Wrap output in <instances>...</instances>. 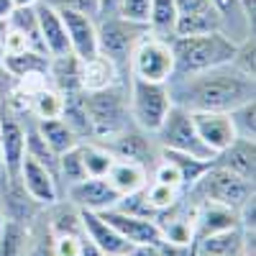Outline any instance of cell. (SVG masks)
<instances>
[{"mask_svg":"<svg viewBox=\"0 0 256 256\" xmlns=\"http://www.w3.org/2000/svg\"><path fill=\"white\" fill-rule=\"evenodd\" d=\"M166 90L172 105L187 113H228L246 100H256V77L226 62L202 72L172 74Z\"/></svg>","mask_w":256,"mask_h":256,"instance_id":"cell-1","label":"cell"},{"mask_svg":"<svg viewBox=\"0 0 256 256\" xmlns=\"http://www.w3.org/2000/svg\"><path fill=\"white\" fill-rule=\"evenodd\" d=\"M172 54H174V74L202 72L218 64L233 62L236 46L223 31L195 34V36H172Z\"/></svg>","mask_w":256,"mask_h":256,"instance_id":"cell-2","label":"cell"},{"mask_svg":"<svg viewBox=\"0 0 256 256\" xmlns=\"http://www.w3.org/2000/svg\"><path fill=\"white\" fill-rule=\"evenodd\" d=\"M82 98H84V110H88L92 138L98 141L110 138L113 134L134 123L131 108H128V80L105 90L82 92Z\"/></svg>","mask_w":256,"mask_h":256,"instance_id":"cell-3","label":"cell"},{"mask_svg":"<svg viewBox=\"0 0 256 256\" xmlns=\"http://www.w3.org/2000/svg\"><path fill=\"white\" fill-rule=\"evenodd\" d=\"M184 192L195 200H208V202H218L233 210H241L254 198V182L228 172V169L218 164H210L200 174V180Z\"/></svg>","mask_w":256,"mask_h":256,"instance_id":"cell-4","label":"cell"},{"mask_svg":"<svg viewBox=\"0 0 256 256\" xmlns=\"http://www.w3.org/2000/svg\"><path fill=\"white\" fill-rule=\"evenodd\" d=\"M95 26H98V54L108 56L126 77H131L128 74V59H131V52L138 44V38L148 31V26L126 20L118 13L98 16Z\"/></svg>","mask_w":256,"mask_h":256,"instance_id":"cell-5","label":"cell"},{"mask_svg":"<svg viewBox=\"0 0 256 256\" xmlns=\"http://www.w3.org/2000/svg\"><path fill=\"white\" fill-rule=\"evenodd\" d=\"M128 108H131V120L146 134H156V128L164 123L172 98H169L166 82H146V80H128Z\"/></svg>","mask_w":256,"mask_h":256,"instance_id":"cell-6","label":"cell"},{"mask_svg":"<svg viewBox=\"0 0 256 256\" xmlns=\"http://www.w3.org/2000/svg\"><path fill=\"white\" fill-rule=\"evenodd\" d=\"M128 74L146 82H166L174 74V54L172 41L146 31L128 59Z\"/></svg>","mask_w":256,"mask_h":256,"instance_id":"cell-7","label":"cell"},{"mask_svg":"<svg viewBox=\"0 0 256 256\" xmlns=\"http://www.w3.org/2000/svg\"><path fill=\"white\" fill-rule=\"evenodd\" d=\"M154 141L159 148H166V152H177V154H187V156H195L202 162H212L216 154L202 144V138L198 136V128L195 120H192V113L177 108L172 105L164 118V123L156 128Z\"/></svg>","mask_w":256,"mask_h":256,"instance_id":"cell-8","label":"cell"},{"mask_svg":"<svg viewBox=\"0 0 256 256\" xmlns=\"http://www.w3.org/2000/svg\"><path fill=\"white\" fill-rule=\"evenodd\" d=\"M98 141V138H95ZM100 144H105L110 148V154L116 159H128V162H138L144 164L148 172L154 169V164L159 162V146L154 141L152 134L141 131L138 126H126L123 131L113 134L110 138H102Z\"/></svg>","mask_w":256,"mask_h":256,"instance_id":"cell-9","label":"cell"},{"mask_svg":"<svg viewBox=\"0 0 256 256\" xmlns=\"http://www.w3.org/2000/svg\"><path fill=\"white\" fill-rule=\"evenodd\" d=\"M0 148L6 172L18 177L20 162L26 156V116L13 110L6 100H0Z\"/></svg>","mask_w":256,"mask_h":256,"instance_id":"cell-10","label":"cell"},{"mask_svg":"<svg viewBox=\"0 0 256 256\" xmlns=\"http://www.w3.org/2000/svg\"><path fill=\"white\" fill-rule=\"evenodd\" d=\"M177 6V24L174 36H195L223 31V18L212 0H174Z\"/></svg>","mask_w":256,"mask_h":256,"instance_id":"cell-11","label":"cell"},{"mask_svg":"<svg viewBox=\"0 0 256 256\" xmlns=\"http://www.w3.org/2000/svg\"><path fill=\"white\" fill-rule=\"evenodd\" d=\"M18 180H20V187L26 190V195L38 208H49V205H54V202L62 200V190H59L56 174L52 172L49 166L38 164L31 156H24V162H20Z\"/></svg>","mask_w":256,"mask_h":256,"instance_id":"cell-12","label":"cell"},{"mask_svg":"<svg viewBox=\"0 0 256 256\" xmlns=\"http://www.w3.org/2000/svg\"><path fill=\"white\" fill-rule=\"evenodd\" d=\"M64 200L72 202L77 210H92V212H102L118 205L120 195L110 187V182L105 177H88L72 187H67L62 192Z\"/></svg>","mask_w":256,"mask_h":256,"instance_id":"cell-13","label":"cell"},{"mask_svg":"<svg viewBox=\"0 0 256 256\" xmlns=\"http://www.w3.org/2000/svg\"><path fill=\"white\" fill-rule=\"evenodd\" d=\"M100 216H102V220H108L131 246H156L162 241V230L154 223V218L131 216V212H123L118 208L102 210Z\"/></svg>","mask_w":256,"mask_h":256,"instance_id":"cell-14","label":"cell"},{"mask_svg":"<svg viewBox=\"0 0 256 256\" xmlns=\"http://www.w3.org/2000/svg\"><path fill=\"white\" fill-rule=\"evenodd\" d=\"M195 254L205 256H254V230L228 228L195 241Z\"/></svg>","mask_w":256,"mask_h":256,"instance_id":"cell-15","label":"cell"},{"mask_svg":"<svg viewBox=\"0 0 256 256\" xmlns=\"http://www.w3.org/2000/svg\"><path fill=\"white\" fill-rule=\"evenodd\" d=\"M64 28H67L70 49L77 59H90L98 54V26L92 16H84L77 10H59Z\"/></svg>","mask_w":256,"mask_h":256,"instance_id":"cell-16","label":"cell"},{"mask_svg":"<svg viewBox=\"0 0 256 256\" xmlns=\"http://www.w3.org/2000/svg\"><path fill=\"white\" fill-rule=\"evenodd\" d=\"M80 223H82V236L90 238L98 248H102L108 256H116V254H128L131 251V244H128L120 233L108 223L102 220L100 212H92V210H80Z\"/></svg>","mask_w":256,"mask_h":256,"instance_id":"cell-17","label":"cell"},{"mask_svg":"<svg viewBox=\"0 0 256 256\" xmlns=\"http://www.w3.org/2000/svg\"><path fill=\"white\" fill-rule=\"evenodd\" d=\"M238 226H241L238 210L218 205V202H208V200H195V241L210 236V233H220V230L238 228Z\"/></svg>","mask_w":256,"mask_h":256,"instance_id":"cell-18","label":"cell"},{"mask_svg":"<svg viewBox=\"0 0 256 256\" xmlns=\"http://www.w3.org/2000/svg\"><path fill=\"white\" fill-rule=\"evenodd\" d=\"M192 120H195L198 136L212 154L223 152L228 144L236 141V131L230 126L228 113H192Z\"/></svg>","mask_w":256,"mask_h":256,"instance_id":"cell-19","label":"cell"},{"mask_svg":"<svg viewBox=\"0 0 256 256\" xmlns=\"http://www.w3.org/2000/svg\"><path fill=\"white\" fill-rule=\"evenodd\" d=\"M36 18H38V31L44 38V49L49 56H64L72 54L70 49V38H67V28H64V20L59 16L56 8L38 3L36 6Z\"/></svg>","mask_w":256,"mask_h":256,"instance_id":"cell-20","label":"cell"},{"mask_svg":"<svg viewBox=\"0 0 256 256\" xmlns=\"http://www.w3.org/2000/svg\"><path fill=\"white\" fill-rule=\"evenodd\" d=\"M131 77H126L116 64L102 56V54H95L90 59L82 62V70H80V88L82 92H92V90H105V88H113L118 82H126Z\"/></svg>","mask_w":256,"mask_h":256,"instance_id":"cell-21","label":"cell"},{"mask_svg":"<svg viewBox=\"0 0 256 256\" xmlns=\"http://www.w3.org/2000/svg\"><path fill=\"white\" fill-rule=\"evenodd\" d=\"M212 164H218V166L228 169V172L254 182V177H256V141L236 138L233 144H228L223 152L216 154Z\"/></svg>","mask_w":256,"mask_h":256,"instance_id":"cell-22","label":"cell"},{"mask_svg":"<svg viewBox=\"0 0 256 256\" xmlns=\"http://www.w3.org/2000/svg\"><path fill=\"white\" fill-rule=\"evenodd\" d=\"M105 180H108L110 187L123 198V195H131L136 190H144L148 184V180H152V172L138 162L116 159L113 166L108 169V174H105Z\"/></svg>","mask_w":256,"mask_h":256,"instance_id":"cell-23","label":"cell"},{"mask_svg":"<svg viewBox=\"0 0 256 256\" xmlns=\"http://www.w3.org/2000/svg\"><path fill=\"white\" fill-rule=\"evenodd\" d=\"M34 126H36L38 136L44 138V144L52 148L56 156L64 154V152H70V148H74L80 144V136L62 118H49V120H36L34 118Z\"/></svg>","mask_w":256,"mask_h":256,"instance_id":"cell-24","label":"cell"},{"mask_svg":"<svg viewBox=\"0 0 256 256\" xmlns=\"http://www.w3.org/2000/svg\"><path fill=\"white\" fill-rule=\"evenodd\" d=\"M80 70H82V59H77L74 54L52 56L49 59V84L56 88L59 92L82 90L80 88Z\"/></svg>","mask_w":256,"mask_h":256,"instance_id":"cell-25","label":"cell"},{"mask_svg":"<svg viewBox=\"0 0 256 256\" xmlns=\"http://www.w3.org/2000/svg\"><path fill=\"white\" fill-rule=\"evenodd\" d=\"M49 54H38V52H24L16 56H3L0 64L10 80H20L26 74H49Z\"/></svg>","mask_w":256,"mask_h":256,"instance_id":"cell-26","label":"cell"},{"mask_svg":"<svg viewBox=\"0 0 256 256\" xmlns=\"http://www.w3.org/2000/svg\"><path fill=\"white\" fill-rule=\"evenodd\" d=\"M31 228L16 220H3L0 226V256H28Z\"/></svg>","mask_w":256,"mask_h":256,"instance_id":"cell-27","label":"cell"},{"mask_svg":"<svg viewBox=\"0 0 256 256\" xmlns=\"http://www.w3.org/2000/svg\"><path fill=\"white\" fill-rule=\"evenodd\" d=\"M80 154H82V164H84L88 177H105L108 169L113 166V162H116L110 148L100 141H95V138L80 141Z\"/></svg>","mask_w":256,"mask_h":256,"instance_id":"cell-28","label":"cell"},{"mask_svg":"<svg viewBox=\"0 0 256 256\" xmlns=\"http://www.w3.org/2000/svg\"><path fill=\"white\" fill-rule=\"evenodd\" d=\"M8 26L20 31L28 41V49L38 52V54H46L44 49V38H41L38 31V18H36V6L34 8H13V13L8 16Z\"/></svg>","mask_w":256,"mask_h":256,"instance_id":"cell-29","label":"cell"},{"mask_svg":"<svg viewBox=\"0 0 256 256\" xmlns=\"http://www.w3.org/2000/svg\"><path fill=\"white\" fill-rule=\"evenodd\" d=\"M62 108H64V98L56 88L46 84L38 92H34L28 98V116L36 120H49V118H62Z\"/></svg>","mask_w":256,"mask_h":256,"instance_id":"cell-30","label":"cell"},{"mask_svg":"<svg viewBox=\"0 0 256 256\" xmlns=\"http://www.w3.org/2000/svg\"><path fill=\"white\" fill-rule=\"evenodd\" d=\"M174 24H177L174 0H152V6H148V20H146L148 31L156 36H164V38H172Z\"/></svg>","mask_w":256,"mask_h":256,"instance_id":"cell-31","label":"cell"},{"mask_svg":"<svg viewBox=\"0 0 256 256\" xmlns=\"http://www.w3.org/2000/svg\"><path fill=\"white\" fill-rule=\"evenodd\" d=\"M88 180V172H84V164H82V154H80V144L70 152H64L56 156V182H59V190L64 192L67 187Z\"/></svg>","mask_w":256,"mask_h":256,"instance_id":"cell-32","label":"cell"},{"mask_svg":"<svg viewBox=\"0 0 256 256\" xmlns=\"http://www.w3.org/2000/svg\"><path fill=\"white\" fill-rule=\"evenodd\" d=\"M230 126L236 131V138L256 141V100H246L236 105L233 110H228Z\"/></svg>","mask_w":256,"mask_h":256,"instance_id":"cell-33","label":"cell"},{"mask_svg":"<svg viewBox=\"0 0 256 256\" xmlns=\"http://www.w3.org/2000/svg\"><path fill=\"white\" fill-rule=\"evenodd\" d=\"M144 192H146V200H148V205L154 208V212L172 208V205L182 198V192H180V190H172V187L159 184V182H148V184L144 187Z\"/></svg>","mask_w":256,"mask_h":256,"instance_id":"cell-34","label":"cell"},{"mask_svg":"<svg viewBox=\"0 0 256 256\" xmlns=\"http://www.w3.org/2000/svg\"><path fill=\"white\" fill-rule=\"evenodd\" d=\"M148 6L152 0H118V8L116 13L123 16L126 20H134V24H144L148 20Z\"/></svg>","mask_w":256,"mask_h":256,"instance_id":"cell-35","label":"cell"},{"mask_svg":"<svg viewBox=\"0 0 256 256\" xmlns=\"http://www.w3.org/2000/svg\"><path fill=\"white\" fill-rule=\"evenodd\" d=\"M56 10H77V13H84V16H92L98 20L100 16V0H41Z\"/></svg>","mask_w":256,"mask_h":256,"instance_id":"cell-36","label":"cell"},{"mask_svg":"<svg viewBox=\"0 0 256 256\" xmlns=\"http://www.w3.org/2000/svg\"><path fill=\"white\" fill-rule=\"evenodd\" d=\"M24 52H28L26 36L8 26V31H6V36H3V56H16V54H24Z\"/></svg>","mask_w":256,"mask_h":256,"instance_id":"cell-37","label":"cell"},{"mask_svg":"<svg viewBox=\"0 0 256 256\" xmlns=\"http://www.w3.org/2000/svg\"><path fill=\"white\" fill-rule=\"evenodd\" d=\"M54 256H77L82 246V236H52Z\"/></svg>","mask_w":256,"mask_h":256,"instance_id":"cell-38","label":"cell"},{"mask_svg":"<svg viewBox=\"0 0 256 256\" xmlns=\"http://www.w3.org/2000/svg\"><path fill=\"white\" fill-rule=\"evenodd\" d=\"M80 256H108L102 248H98L90 238H84L82 236V246H80Z\"/></svg>","mask_w":256,"mask_h":256,"instance_id":"cell-39","label":"cell"},{"mask_svg":"<svg viewBox=\"0 0 256 256\" xmlns=\"http://www.w3.org/2000/svg\"><path fill=\"white\" fill-rule=\"evenodd\" d=\"M128 256H159V248L156 246H131Z\"/></svg>","mask_w":256,"mask_h":256,"instance_id":"cell-40","label":"cell"},{"mask_svg":"<svg viewBox=\"0 0 256 256\" xmlns=\"http://www.w3.org/2000/svg\"><path fill=\"white\" fill-rule=\"evenodd\" d=\"M13 0H0V24H3V20H8V16L13 13Z\"/></svg>","mask_w":256,"mask_h":256,"instance_id":"cell-41","label":"cell"},{"mask_svg":"<svg viewBox=\"0 0 256 256\" xmlns=\"http://www.w3.org/2000/svg\"><path fill=\"white\" fill-rule=\"evenodd\" d=\"M41 0H13V6L16 8H34V6H38Z\"/></svg>","mask_w":256,"mask_h":256,"instance_id":"cell-42","label":"cell"},{"mask_svg":"<svg viewBox=\"0 0 256 256\" xmlns=\"http://www.w3.org/2000/svg\"><path fill=\"white\" fill-rule=\"evenodd\" d=\"M6 31H8V20L0 24V59H3V36H6Z\"/></svg>","mask_w":256,"mask_h":256,"instance_id":"cell-43","label":"cell"},{"mask_svg":"<svg viewBox=\"0 0 256 256\" xmlns=\"http://www.w3.org/2000/svg\"><path fill=\"white\" fill-rule=\"evenodd\" d=\"M0 172H6V166H3V148H0Z\"/></svg>","mask_w":256,"mask_h":256,"instance_id":"cell-44","label":"cell"},{"mask_svg":"<svg viewBox=\"0 0 256 256\" xmlns=\"http://www.w3.org/2000/svg\"><path fill=\"white\" fill-rule=\"evenodd\" d=\"M116 256H128V254H116Z\"/></svg>","mask_w":256,"mask_h":256,"instance_id":"cell-45","label":"cell"},{"mask_svg":"<svg viewBox=\"0 0 256 256\" xmlns=\"http://www.w3.org/2000/svg\"><path fill=\"white\" fill-rule=\"evenodd\" d=\"M3 220H6V218H3V216H0V223H3Z\"/></svg>","mask_w":256,"mask_h":256,"instance_id":"cell-46","label":"cell"},{"mask_svg":"<svg viewBox=\"0 0 256 256\" xmlns=\"http://www.w3.org/2000/svg\"><path fill=\"white\" fill-rule=\"evenodd\" d=\"M195 256H205V254H195Z\"/></svg>","mask_w":256,"mask_h":256,"instance_id":"cell-47","label":"cell"},{"mask_svg":"<svg viewBox=\"0 0 256 256\" xmlns=\"http://www.w3.org/2000/svg\"><path fill=\"white\" fill-rule=\"evenodd\" d=\"M0 226H3V223H0Z\"/></svg>","mask_w":256,"mask_h":256,"instance_id":"cell-48","label":"cell"},{"mask_svg":"<svg viewBox=\"0 0 256 256\" xmlns=\"http://www.w3.org/2000/svg\"><path fill=\"white\" fill-rule=\"evenodd\" d=\"M77 256H80V254H77Z\"/></svg>","mask_w":256,"mask_h":256,"instance_id":"cell-49","label":"cell"}]
</instances>
